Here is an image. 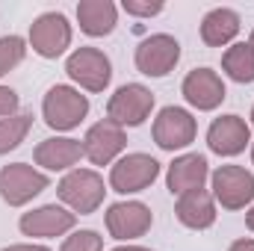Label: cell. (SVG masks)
<instances>
[{"instance_id":"cell-1","label":"cell","mask_w":254,"mask_h":251,"mask_svg":"<svg viewBox=\"0 0 254 251\" xmlns=\"http://www.w3.org/2000/svg\"><path fill=\"white\" fill-rule=\"evenodd\" d=\"M57 195L63 198V204L77 216H89L95 213L101 204H104V195H107V184L98 172L92 169H71L60 181Z\"/></svg>"},{"instance_id":"cell-2","label":"cell","mask_w":254,"mask_h":251,"mask_svg":"<svg viewBox=\"0 0 254 251\" xmlns=\"http://www.w3.org/2000/svg\"><path fill=\"white\" fill-rule=\"evenodd\" d=\"M42 116H45V125L54 130H74L89 116V98L80 95V89L54 86L42 101Z\"/></svg>"},{"instance_id":"cell-3","label":"cell","mask_w":254,"mask_h":251,"mask_svg":"<svg viewBox=\"0 0 254 251\" xmlns=\"http://www.w3.org/2000/svg\"><path fill=\"white\" fill-rule=\"evenodd\" d=\"M154 110V92L142 83H125L107 104V119L119 127H139Z\"/></svg>"},{"instance_id":"cell-4","label":"cell","mask_w":254,"mask_h":251,"mask_svg":"<svg viewBox=\"0 0 254 251\" xmlns=\"http://www.w3.org/2000/svg\"><path fill=\"white\" fill-rule=\"evenodd\" d=\"M65 71L86 92H104L110 86V80H113L110 57L104 51H98V48H77L65 60Z\"/></svg>"},{"instance_id":"cell-5","label":"cell","mask_w":254,"mask_h":251,"mask_svg":"<svg viewBox=\"0 0 254 251\" xmlns=\"http://www.w3.org/2000/svg\"><path fill=\"white\" fill-rule=\"evenodd\" d=\"M48 184H51L48 175H42L39 169H33L27 163H12V166L0 169V198L9 207H24L27 201L42 195Z\"/></svg>"},{"instance_id":"cell-6","label":"cell","mask_w":254,"mask_h":251,"mask_svg":"<svg viewBox=\"0 0 254 251\" xmlns=\"http://www.w3.org/2000/svg\"><path fill=\"white\" fill-rule=\"evenodd\" d=\"M213 198L225 210H243L254 201V175L243 166H219L213 175Z\"/></svg>"},{"instance_id":"cell-7","label":"cell","mask_w":254,"mask_h":251,"mask_svg":"<svg viewBox=\"0 0 254 251\" xmlns=\"http://www.w3.org/2000/svg\"><path fill=\"white\" fill-rule=\"evenodd\" d=\"M30 45L39 57L57 60L71 48V24L63 12H45L30 24Z\"/></svg>"},{"instance_id":"cell-8","label":"cell","mask_w":254,"mask_h":251,"mask_svg":"<svg viewBox=\"0 0 254 251\" xmlns=\"http://www.w3.org/2000/svg\"><path fill=\"white\" fill-rule=\"evenodd\" d=\"M160 178V163L151 154H127L110 169V187L122 195L142 192Z\"/></svg>"},{"instance_id":"cell-9","label":"cell","mask_w":254,"mask_h":251,"mask_svg":"<svg viewBox=\"0 0 254 251\" xmlns=\"http://www.w3.org/2000/svg\"><path fill=\"white\" fill-rule=\"evenodd\" d=\"M181 60V45L169 33H154L139 42L136 48V68L145 77H166Z\"/></svg>"},{"instance_id":"cell-10","label":"cell","mask_w":254,"mask_h":251,"mask_svg":"<svg viewBox=\"0 0 254 251\" xmlns=\"http://www.w3.org/2000/svg\"><path fill=\"white\" fill-rule=\"evenodd\" d=\"M195 133H198V125H195L192 113L184 110V107H166L154 119V142L163 151L190 148L192 142H195Z\"/></svg>"},{"instance_id":"cell-11","label":"cell","mask_w":254,"mask_h":251,"mask_svg":"<svg viewBox=\"0 0 254 251\" xmlns=\"http://www.w3.org/2000/svg\"><path fill=\"white\" fill-rule=\"evenodd\" d=\"M154 225V213L142 201H119L107 210V231L113 240H136L145 237Z\"/></svg>"},{"instance_id":"cell-12","label":"cell","mask_w":254,"mask_h":251,"mask_svg":"<svg viewBox=\"0 0 254 251\" xmlns=\"http://www.w3.org/2000/svg\"><path fill=\"white\" fill-rule=\"evenodd\" d=\"M127 145L125 127H119L116 122L104 119L98 125H92L83 136V154L86 160H92L95 166H110Z\"/></svg>"},{"instance_id":"cell-13","label":"cell","mask_w":254,"mask_h":251,"mask_svg":"<svg viewBox=\"0 0 254 251\" xmlns=\"http://www.w3.org/2000/svg\"><path fill=\"white\" fill-rule=\"evenodd\" d=\"M74 222H77V216L68 207L45 204V207H36V210L24 213L21 222H18V228H21L24 237H45V240H51V237L68 234L74 228Z\"/></svg>"},{"instance_id":"cell-14","label":"cell","mask_w":254,"mask_h":251,"mask_svg":"<svg viewBox=\"0 0 254 251\" xmlns=\"http://www.w3.org/2000/svg\"><path fill=\"white\" fill-rule=\"evenodd\" d=\"M181 92H184L187 104L195 107V110H201V113H210V110L222 107V101H225V95H228L222 77H219L213 68H195V71H190V74L184 77Z\"/></svg>"},{"instance_id":"cell-15","label":"cell","mask_w":254,"mask_h":251,"mask_svg":"<svg viewBox=\"0 0 254 251\" xmlns=\"http://www.w3.org/2000/svg\"><path fill=\"white\" fill-rule=\"evenodd\" d=\"M207 145L219 157H237L252 145V127L240 116H222L207 130Z\"/></svg>"},{"instance_id":"cell-16","label":"cell","mask_w":254,"mask_h":251,"mask_svg":"<svg viewBox=\"0 0 254 251\" xmlns=\"http://www.w3.org/2000/svg\"><path fill=\"white\" fill-rule=\"evenodd\" d=\"M83 142L80 139H71V136H54V139H45L36 145L33 151V160L36 166L48 169V172H71L80 160H83Z\"/></svg>"},{"instance_id":"cell-17","label":"cell","mask_w":254,"mask_h":251,"mask_svg":"<svg viewBox=\"0 0 254 251\" xmlns=\"http://www.w3.org/2000/svg\"><path fill=\"white\" fill-rule=\"evenodd\" d=\"M210 178V166H207V157L204 154H184L178 157L172 166H169V175H166V184L172 195H187L195 189H204V181Z\"/></svg>"},{"instance_id":"cell-18","label":"cell","mask_w":254,"mask_h":251,"mask_svg":"<svg viewBox=\"0 0 254 251\" xmlns=\"http://www.w3.org/2000/svg\"><path fill=\"white\" fill-rule=\"evenodd\" d=\"M175 213H178V222L187 225L190 231H207L216 222V198L207 189L187 192V195L178 198Z\"/></svg>"},{"instance_id":"cell-19","label":"cell","mask_w":254,"mask_h":251,"mask_svg":"<svg viewBox=\"0 0 254 251\" xmlns=\"http://www.w3.org/2000/svg\"><path fill=\"white\" fill-rule=\"evenodd\" d=\"M77 21H80V30L86 36L101 39V36H110L116 30L119 9L110 0H80L77 3Z\"/></svg>"},{"instance_id":"cell-20","label":"cell","mask_w":254,"mask_h":251,"mask_svg":"<svg viewBox=\"0 0 254 251\" xmlns=\"http://www.w3.org/2000/svg\"><path fill=\"white\" fill-rule=\"evenodd\" d=\"M240 33V15L228 6H219V9H210L201 21V39L204 45L210 48H225L237 39Z\"/></svg>"},{"instance_id":"cell-21","label":"cell","mask_w":254,"mask_h":251,"mask_svg":"<svg viewBox=\"0 0 254 251\" xmlns=\"http://www.w3.org/2000/svg\"><path fill=\"white\" fill-rule=\"evenodd\" d=\"M222 71L234 83H254V48L249 42L231 45L222 57Z\"/></svg>"},{"instance_id":"cell-22","label":"cell","mask_w":254,"mask_h":251,"mask_svg":"<svg viewBox=\"0 0 254 251\" xmlns=\"http://www.w3.org/2000/svg\"><path fill=\"white\" fill-rule=\"evenodd\" d=\"M30 127H33V116H27V113L9 116V119H0V154L15 151V148L27 139Z\"/></svg>"},{"instance_id":"cell-23","label":"cell","mask_w":254,"mask_h":251,"mask_svg":"<svg viewBox=\"0 0 254 251\" xmlns=\"http://www.w3.org/2000/svg\"><path fill=\"white\" fill-rule=\"evenodd\" d=\"M24 57H27V42L21 36H3L0 39V77L24 63Z\"/></svg>"},{"instance_id":"cell-24","label":"cell","mask_w":254,"mask_h":251,"mask_svg":"<svg viewBox=\"0 0 254 251\" xmlns=\"http://www.w3.org/2000/svg\"><path fill=\"white\" fill-rule=\"evenodd\" d=\"M60 251H104V240L95 231H74L71 237H65Z\"/></svg>"},{"instance_id":"cell-25","label":"cell","mask_w":254,"mask_h":251,"mask_svg":"<svg viewBox=\"0 0 254 251\" xmlns=\"http://www.w3.org/2000/svg\"><path fill=\"white\" fill-rule=\"evenodd\" d=\"M122 9H125L127 15H136V18H154V15L163 12V3L160 0H154V3L151 0H145V3L142 0H125Z\"/></svg>"},{"instance_id":"cell-26","label":"cell","mask_w":254,"mask_h":251,"mask_svg":"<svg viewBox=\"0 0 254 251\" xmlns=\"http://www.w3.org/2000/svg\"><path fill=\"white\" fill-rule=\"evenodd\" d=\"M18 92L9 89V86H0V119H9V116H18Z\"/></svg>"},{"instance_id":"cell-27","label":"cell","mask_w":254,"mask_h":251,"mask_svg":"<svg viewBox=\"0 0 254 251\" xmlns=\"http://www.w3.org/2000/svg\"><path fill=\"white\" fill-rule=\"evenodd\" d=\"M228 251H254V240H237Z\"/></svg>"},{"instance_id":"cell-28","label":"cell","mask_w":254,"mask_h":251,"mask_svg":"<svg viewBox=\"0 0 254 251\" xmlns=\"http://www.w3.org/2000/svg\"><path fill=\"white\" fill-rule=\"evenodd\" d=\"M0 251H51L48 246H9V249H0Z\"/></svg>"},{"instance_id":"cell-29","label":"cell","mask_w":254,"mask_h":251,"mask_svg":"<svg viewBox=\"0 0 254 251\" xmlns=\"http://www.w3.org/2000/svg\"><path fill=\"white\" fill-rule=\"evenodd\" d=\"M113 251H151V249H142V246H119V249Z\"/></svg>"},{"instance_id":"cell-30","label":"cell","mask_w":254,"mask_h":251,"mask_svg":"<svg viewBox=\"0 0 254 251\" xmlns=\"http://www.w3.org/2000/svg\"><path fill=\"white\" fill-rule=\"evenodd\" d=\"M246 225H249V231H254V207L246 213Z\"/></svg>"},{"instance_id":"cell-31","label":"cell","mask_w":254,"mask_h":251,"mask_svg":"<svg viewBox=\"0 0 254 251\" xmlns=\"http://www.w3.org/2000/svg\"><path fill=\"white\" fill-rule=\"evenodd\" d=\"M249 45H252V48H254V30H252V39H249Z\"/></svg>"},{"instance_id":"cell-32","label":"cell","mask_w":254,"mask_h":251,"mask_svg":"<svg viewBox=\"0 0 254 251\" xmlns=\"http://www.w3.org/2000/svg\"><path fill=\"white\" fill-rule=\"evenodd\" d=\"M252 163H254V142H252Z\"/></svg>"},{"instance_id":"cell-33","label":"cell","mask_w":254,"mask_h":251,"mask_svg":"<svg viewBox=\"0 0 254 251\" xmlns=\"http://www.w3.org/2000/svg\"><path fill=\"white\" fill-rule=\"evenodd\" d=\"M252 125H254V107H252Z\"/></svg>"}]
</instances>
